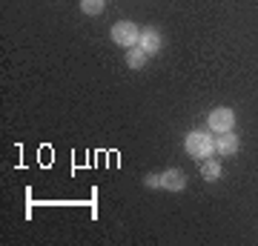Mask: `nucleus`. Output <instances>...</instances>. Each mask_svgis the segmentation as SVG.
Instances as JSON below:
<instances>
[{"instance_id": "4", "label": "nucleus", "mask_w": 258, "mask_h": 246, "mask_svg": "<svg viewBox=\"0 0 258 246\" xmlns=\"http://www.w3.org/2000/svg\"><path fill=\"white\" fill-rule=\"evenodd\" d=\"M158 183L161 189L166 192H184L186 189V175L181 169H166V172H158Z\"/></svg>"}, {"instance_id": "5", "label": "nucleus", "mask_w": 258, "mask_h": 246, "mask_svg": "<svg viewBox=\"0 0 258 246\" xmlns=\"http://www.w3.org/2000/svg\"><path fill=\"white\" fill-rule=\"evenodd\" d=\"M241 149V140L235 135H232V132H224V135H218L215 137V152H218V155H235V152H238Z\"/></svg>"}, {"instance_id": "3", "label": "nucleus", "mask_w": 258, "mask_h": 246, "mask_svg": "<svg viewBox=\"0 0 258 246\" xmlns=\"http://www.w3.org/2000/svg\"><path fill=\"white\" fill-rule=\"evenodd\" d=\"M207 123H210V129L215 132V135L232 132V126H235V112H232L230 106H218V109H212V112H210Z\"/></svg>"}, {"instance_id": "2", "label": "nucleus", "mask_w": 258, "mask_h": 246, "mask_svg": "<svg viewBox=\"0 0 258 246\" xmlns=\"http://www.w3.org/2000/svg\"><path fill=\"white\" fill-rule=\"evenodd\" d=\"M112 40L123 49H132V46H138V37H141V29L132 23V20H118V23H112Z\"/></svg>"}, {"instance_id": "1", "label": "nucleus", "mask_w": 258, "mask_h": 246, "mask_svg": "<svg viewBox=\"0 0 258 246\" xmlns=\"http://www.w3.org/2000/svg\"><path fill=\"white\" fill-rule=\"evenodd\" d=\"M184 149L192 157H198V160H207V157H212V152H215V137L207 135V132H189L186 140H184Z\"/></svg>"}, {"instance_id": "6", "label": "nucleus", "mask_w": 258, "mask_h": 246, "mask_svg": "<svg viewBox=\"0 0 258 246\" xmlns=\"http://www.w3.org/2000/svg\"><path fill=\"white\" fill-rule=\"evenodd\" d=\"M138 46L147 55H155L158 49H161V32H158V29H144L141 37H138Z\"/></svg>"}, {"instance_id": "9", "label": "nucleus", "mask_w": 258, "mask_h": 246, "mask_svg": "<svg viewBox=\"0 0 258 246\" xmlns=\"http://www.w3.org/2000/svg\"><path fill=\"white\" fill-rule=\"evenodd\" d=\"M106 9V0H81V12L83 15H101V12Z\"/></svg>"}, {"instance_id": "10", "label": "nucleus", "mask_w": 258, "mask_h": 246, "mask_svg": "<svg viewBox=\"0 0 258 246\" xmlns=\"http://www.w3.org/2000/svg\"><path fill=\"white\" fill-rule=\"evenodd\" d=\"M144 183H147L149 189H161V183H158V175H147V178H144Z\"/></svg>"}, {"instance_id": "8", "label": "nucleus", "mask_w": 258, "mask_h": 246, "mask_svg": "<svg viewBox=\"0 0 258 246\" xmlns=\"http://www.w3.org/2000/svg\"><path fill=\"white\" fill-rule=\"evenodd\" d=\"M147 52L141 49V46H132V49H126V66L129 69H144L147 66Z\"/></svg>"}, {"instance_id": "7", "label": "nucleus", "mask_w": 258, "mask_h": 246, "mask_svg": "<svg viewBox=\"0 0 258 246\" xmlns=\"http://www.w3.org/2000/svg\"><path fill=\"white\" fill-rule=\"evenodd\" d=\"M221 175H224V169H221V163H218V160H210V157H207V160H201V178L207 183L218 181Z\"/></svg>"}]
</instances>
